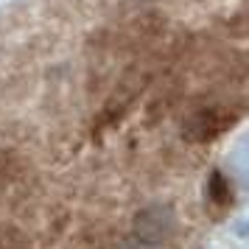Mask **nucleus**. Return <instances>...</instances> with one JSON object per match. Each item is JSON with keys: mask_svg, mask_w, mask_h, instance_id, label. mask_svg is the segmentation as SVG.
Instances as JSON below:
<instances>
[{"mask_svg": "<svg viewBox=\"0 0 249 249\" xmlns=\"http://www.w3.org/2000/svg\"><path fill=\"white\" fill-rule=\"evenodd\" d=\"M238 121V112L232 109H224V107H204V109H196V112L182 124V132L191 143H204V140H213L221 132H227L230 126Z\"/></svg>", "mask_w": 249, "mask_h": 249, "instance_id": "nucleus-1", "label": "nucleus"}, {"mask_svg": "<svg viewBox=\"0 0 249 249\" xmlns=\"http://www.w3.org/2000/svg\"><path fill=\"white\" fill-rule=\"evenodd\" d=\"M171 227H174V215H171L168 207L162 204H154V207H146L140 210L135 218V241L146 244V247L157 249L165 238H168Z\"/></svg>", "mask_w": 249, "mask_h": 249, "instance_id": "nucleus-2", "label": "nucleus"}, {"mask_svg": "<svg viewBox=\"0 0 249 249\" xmlns=\"http://www.w3.org/2000/svg\"><path fill=\"white\" fill-rule=\"evenodd\" d=\"M207 193L215 204H230L232 202V191H230V182L224 179V174H213L210 177V185H207Z\"/></svg>", "mask_w": 249, "mask_h": 249, "instance_id": "nucleus-3", "label": "nucleus"}, {"mask_svg": "<svg viewBox=\"0 0 249 249\" xmlns=\"http://www.w3.org/2000/svg\"><path fill=\"white\" fill-rule=\"evenodd\" d=\"M0 249H20V232L14 227H0Z\"/></svg>", "mask_w": 249, "mask_h": 249, "instance_id": "nucleus-4", "label": "nucleus"}]
</instances>
